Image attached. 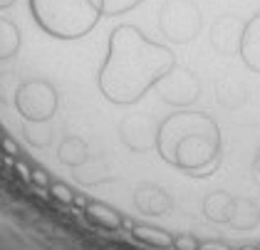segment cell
Wrapping results in <instances>:
<instances>
[{"label":"cell","mask_w":260,"mask_h":250,"mask_svg":"<svg viewBox=\"0 0 260 250\" xmlns=\"http://www.w3.org/2000/svg\"><path fill=\"white\" fill-rule=\"evenodd\" d=\"M216 99L225 109H238L240 104H245V99H248V89H245V84L240 79L220 77L216 79Z\"/></svg>","instance_id":"30bf717a"},{"label":"cell","mask_w":260,"mask_h":250,"mask_svg":"<svg viewBox=\"0 0 260 250\" xmlns=\"http://www.w3.org/2000/svg\"><path fill=\"white\" fill-rule=\"evenodd\" d=\"M13 166H15V171L20 173L25 181H32V166H27V164L20 161V159H15V161H13Z\"/></svg>","instance_id":"44dd1931"},{"label":"cell","mask_w":260,"mask_h":250,"mask_svg":"<svg viewBox=\"0 0 260 250\" xmlns=\"http://www.w3.org/2000/svg\"><path fill=\"white\" fill-rule=\"evenodd\" d=\"M32 18L47 35L57 40H80L104 18L102 0H30Z\"/></svg>","instance_id":"3957f363"},{"label":"cell","mask_w":260,"mask_h":250,"mask_svg":"<svg viewBox=\"0 0 260 250\" xmlns=\"http://www.w3.org/2000/svg\"><path fill=\"white\" fill-rule=\"evenodd\" d=\"M243 27H245V20L238 15H220L211 27V47L223 57L238 55Z\"/></svg>","instance_id":"52a82bcc"},{"label":"cell","mask_w":260,"mask_h":250,"mask_svg":"<svg viewBox=\"0 0 260 250\" xmlns=\"http://www.w3.org/2000/svg\"><path fill=\"white\" fill-rule=\"evenodd\" d=\"M154 89H156V95L161 97V102H166V104H171V107L186 109V107H191L201 97V82L191 70L176 65L166 77L159 79V84H156Z\"/></svg>","instance_id":"5b68a950"},{"label":"cell","mask_w":260,"mask_h":250,"mask_svg":"<svg viewBox=\"0 0 260 250\" xmlns=\"http://www.w3.org/2000/svg\"><path fill=\"white\" fill-rule=\"evenodd\" d=\"M32 183H38L40 189H47V186H50V176H47V171L40 169V166H32Z\"/></svg>","instance_id":"ffe728a7"},{"label":"cell","mask_w":260,"mask_h":250,"mask_svg":"<svg viewBox=\"0 0 260 250\" xmlns=\"http://www.w3.org/2000/svg\"><path fill=\"white\" fill-rule=\"evenodd\" d=\"M159 156L186 176L203 178L218 171L223 136L218 121L206 112L183 109L159 121L156 132Z\"/></svg>","instance_id":"7a4b0ae2"},{"label":"cell","mask_w":260,"mask_h":250,"mask_svg":"<svg viewBox=\"0 0 260 250\" xmlns=\"http://www.w3.org/2000/svg\"><path fill=\"white\" fill-rule=\"evenodd\" d=\"M82 213L92 223H97V226L107 228V231H119L121 228V213L117 208H112V206H107V203H102V201H87Z\"/></svg>","instance_id":"8fae6325"},{"label":"cell","mask_w":260,"mask_h":250,"mask_svg":"<svg viewBox=\"0 0 260 250\" xmlns=\"http://www.w3.org/2000/svg\"><path fill=\"white\" fill-rule=\"evenodd\" d=\"M174 248L176 250H199V240L193 235H176L174 238Z\"/></svg>","instance_id":"ac0fdd59"},{"label":"cell","mask_w":260,"mask_h":250,"mask_svg":"<svg viewBox=\"0 0 260 250\" xmlns=\"http://www.w3.org/2000/svg\"><path fill=\"white\" fill-rule=\"evenodd\" d=\"M240 59L250 72L260 75V13L245 20L243 38H240Z\"/></svg>","instance_id":"9c48e42d"},{"label":"cell","mask_w":260,"mask_h":250,"mask_svg":"<svg viewBox=\"0 0 260 250\" xmlns=\"http://www.w3.org/2000/svg\"><path fill=\"white\" fill-rule=\"evenodd\" d=\"M50 193L60 201V203H64V206H72L75 203V191L70 189V186H64V183H60V181H50Z\"/></svg>","instance_id":"e0dca14e"},{"label":"cell","mask_w":260,"mask_h":250,"mask_svg":"<svg viewBox=\"0 0 260 250\" xmlns=\"http://www.w3.org/2000/svg\"><path fill=\"white\" fill-rule=\"evenodd\" d=\"M87 201H89V198H84V196H82V193H75V203H77V206H80L82 211H84V206H87Z\"/></svg>","instance_id":"603a6c76"},{"label":"cell","mask_w":260,"mask_h":250,"mask_svg":"<svg viewBox=\"0 0 260 250\" xmlns=\"http://www.w3.org/2000/svg\"><path fill=\"white\" fill-rule=\"evenodd\" d=\"M144 0H102V13L104 18H114V15H124L134 8H139Z\"/></svg>","instance_id":"2e32d148"},{"label":"cell","mask_w":260,"mask_h":250,"mask_svg":"<svg viewBox=\"0 0 260 250\" xmlns=\"http://www.w3.org/2000/svg\"><path fill=\"white\" fill-rule=\"evenodd\" d=\"M18 95V109L27 119L42 121L57 112V92L47 82H27Z\"/></svg>","instance_id":"8992f818"},{"label":"cell","mask_w":260,"mask_h":250,"mask_svg":"<svg viewBox=\"0 0 260 250\" xmlns=\"http://www.w3.org/2000/svg\"><path fill=\"white\" fill-rule=\"evenodd\" d=\"M255 176H260V149H258V156H255Z\"/></svg>","instance_id":"cb8c5ba5"},{"label":"cell","mask_w":260,"mask_h":250,"mask_svg":"<svg viewBox=\"0 0 260 250\" xmlns=\"http://www.w3.org/2000/svg\"><path fill=\"white\" fill-rule=\"evenodd\" d=\"M258 221H260V213L250 201H236L233 198V208H231V218H228L231 226H236V228H253Z\"/></svg>","instance_id":"4fadbf2b"},{"label":"cell","mask_w":260,"mask_h":250,"mask_svg":"<svg viewBox=\"0 0 260 250\" xmlns=\"http://www.w3.org/2000/svg\"><path fill=\"white\" fill-rule=\"evenodd\" d=\"M231 208H233V198L225 196V193H213V196L206 201V206H203L206 215H208L211 221H216V223H228Z\"/></svg>","instance_id":"5bb4252c"},{"label":"cell","mask_w":260,"mask_h":250,"mask_svg":"<svg viewBox=\"0 0 260 250\" xmlns=\"http://www.w3.org/2000/svg\"><path fill=\"white\" fill-rule=\"evenodd\" d=\"M201 25H203V18L193 0H166L161 5L159 30L169 42L174 45L193 42L199 38Z\"/></svg>","instance_id":"277c9868"},{"label":"cell","mask_w":260,"mask_h":250,"mask_svg":"<svg viewBox=\"0 0 260 250\" xmlns=\"http://www.w3.org/2000/svg\"><path fill=\"white\" fill-rule=\"evenodd\" d=\"M18 50V30L8 22H0V57H10Z\"/></svg>","instance_id":"9a60e30c"},{"label":"cell","mask_w":260,"mask_h":250,"mask_svg":"<svg viewBox=\"0 0 260 250\" xmlns=\"http://www.w3.org/2000/svg\"><path fill=\"white\" fill-rule=\"evenodd\" d=\"M156 132L159 124H154L149 116H129L121 121V139L129 149L134 151H146L156 149Z\"/></svg>","instance_id":"ba28073f"},{"label":"cell","mask_w":260,"mask_h":250,"mask_svg":"<svg viewBox=\"0 0 260 250\" xmlns=\"http://www.w3.org/2000/svg\"><path fill=\"white\" fill-rule=\"evenodd\" d=\"M132 235H134L137 240H141V243L151 245V248H161V250L174 248V235L166 233V231H161V228H154V226L132 223Z\"/></svg>","instance_id":"7c38bea8"},{"label":"cell","mask_w":260,"mask_h":250,"mask_svg":"<svg viewBox=\"0 0 260 250\" xmlns=\"http://www.w3.org/2000/svg\"><path fill=\"white\" fill-rule=\"evenodd\" d=\"M0 136H3V129H0Z\"/></svg>","instance_id":"484cf974"},{"label":"cell","mask_w":260,"mask_h":250,"mask_svg":"<svg viewBox=\"0 0 260 250\" xmlns=\"http://www.w3.org/2000/svg\"><path fill=\"white\" fill-rule=\"evenodd\" d=\"M176 67L171 47L149 40L137 25H117L109 33L107 59L100 70V92L107 102L129 107L154 89Z\"/></svg>","instance_id":"6da1fadb"},{"label":"cell","mask_w":260,"mask_h":250,"mask_svg":"<svg viewBox=\"0 0 260 250\" xmlns=\"http://www.w3.org/2000/svg\"><path fill=\"white\" fill-rule=\"evenodd\" d=\"M238 250H260V245H243V248H238Z\"/></svg>","instance_id":"d4e9b609"},{"label":"cell","mask_w":260,"mask_h":250,"mask_svg":"<svg viewBox=\"0 0 260 250\" xmlns=\"http://www.w3.org/2000/svg\"><path fill=\"white\" fill-rule=\"evenodd\" d=\"M0 149H3L8 156H15V159L20 156V146H18V144H15L10 136L5 134V132H3V136H0Z\"/></svg>","instance_id":"d6986e66"},{"label":"cell","mask_w":260,"mask_h":250,"mask_svg":"<svg viewBox=\"0 0 260 250\" xmlns=\"http://www.w3.org/2000/svg\"><path fill=\"white\" fill-rule=\"evenodd\" d=\"M199 250H233L228 243H220V240H203L199 243Z\"/></svg>","instance_id":"7402d4cb"}]
</instances>
